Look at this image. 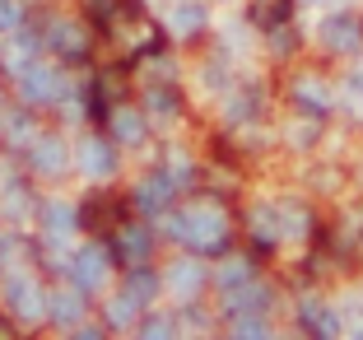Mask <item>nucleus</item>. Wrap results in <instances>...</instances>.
<instances>
[{
    "label": "nucleus",
    "mask_w": 363,
    "mask_h": 340,
    "mask_svg": "<svg viewBox=\"0 0 363 340\" xmlns=\"http://www.w3.org/2000/svg\"><path fill=\"white\" fill-rule=\"evenodd\" d=\"M112 261H121V266H145L150 261V229L145 224H121L117 234H112Z\"/></svg>",
    "instance_id": "4"
},
{
    "label": "nucleus",
    "mask_w": 363,
    "mask_h": 340,
    "mask_svg": "<svg viewBox=\"0 0 363 340\" xmlns=\"http://www.w3.org/2000/svg\"><path fill=\"white\" fill-rule=\"evenodd\" d=\"M247 280H257L252 261H242V256H228L224 266H219V275H214V285H219V294H224V289H238V285H247Z\"/></svg>",
    "instance_id": "24"
},
{
    "label": "nucleus",
    "mask_w": 363,
    "mask_h": 340,
    "mask_svg": "<svg viewBox=\"0 0 363 340\" xmlns=\"http://www.w3.org/2000/svg\"><path fill=\"white\" fill-rule=\"evenodd\" d=\"M28 256H33V247L23 238H0V275H14Z\"/></svg>",
    "instance_id": "25"
},
{
    "label": "nucleus",
    "mask_w": 363,
    "mask_h": 340,
    "mask_svg": "<svg viewBox=\"0 0 363 340\" xmlns=\"http://www.w3.org/2000/svg\"><path fill=\"white\" fill-rule=\"evenodd\" d=\"M205 79H210V89H224V84H228V75H224V65H210V75H205Z\"/></svg>",
    "instance_id": "32"
},
{
    "label": "nucleus",
    "mask_w": 363,
    "mask_h": 340,
    "mask_svg": "<svg viewBox=\"0 0 363 340\" xmlns=\"http://www.w3.org/2000/svg\"><path fill=\"white\" fill-rule=\"evenodd\" d=\"M140 331L154 340H168L172 331H177V317H168V312H150V317H140Z\"/></svg>",
    "instance_id": "29"
},
{
    "label": "nucleus",
    "mask_w": 363,
    "mask_h": 340,
    "mask_svg": "<svg viewBox=\"0 0 363 340\" xmlns=\"http://www.w3.org/2000/svg\"><path fill=\"white\" fill-rule=\"evenodd\" d=\"M65 159H70V149H65L56 136H33L28 140V163H33V172L56 177V172L65 168Z\"/></svg>",
    "instance_id": "11"
},
{
    "label": "nucleus",
    "mask_w": 363,
    "mask_h": 340,
    "mask_svg": "<svg viewBox=\"0 0 363 340\" xmlns=\"http://www.w3.org/2000/svg\"><path fill=\"white\" fill-rule=\"evenodd\" d=\"M298 322L308 336H340V317L331 312V303H321V298H303L298 303Z\"/></svg>",
    "instance_id": "13"
},
{
    "label": "nucleus",
    "mask_w": 363,
    "mask_h": 340,
    "mask_svg": "<svg viewBox=\"0 0 363 340\" xmlns=\"http://www.w3.org/2000/svg\"><path fill=\"white\" fill-rule=\"evenodd\" d=\"M79 168H84L94 182H107L112 172H117V154H112L107 140H89V145L79 149Z\"/></svg>",
    "instance_id": "16"
},
{
    "label": "nucleus",
    "mask_w": 363,
    "mask_h": 340,
    "mask_svg": "<svg viewBox=\"0 0 363 340\" xmlns=\"http://www.w3.org/2000/svg\"><path fill=\"white\" fill-rule=\"evenodd\" d=\"M121 294H126L135 308H145V303L159 294V275H154L150 266H126V289H121Z\"/></svg>",
    "instance_id": "17"
},
{
    "label": "nucleus",
    "mask_w": 363,
    "mask_h": 340,
    "mask_svg": "<svg viewBox=\"0 0 363 340\" xmlns=\"http://www.w3.org/2000/svg\"><path fill=\"white\" fill-rule=\"evenodd\" d=\"M43 224H47V234H52V238H65L70 229H79V210H70L65 201H52L43 210Z\"/></svg>",
    "instance_id": "23"
},
{
    "label": "nucleus",
    "mask_w": 363,
    "mask_h": 340,
    "mask_svg": "<svg viewBox=\"0 0 363 340\" xmlns=\"http://www.w3.org/2000/svg\"><path fill=\"white\" fill-rule=\"evenodd\" d=\"M168 28L177 33V38H196V33L205 28V10L196 5V0H177L168 14Z\"/></svg>",
    "instance_id": "18"
},
{
    "label": "nucleus",
    "mask_w": 363,
    "mask_h": 340,
    "mask_svg": "<svg viewBox=\"0 0 363 340\" xmlns=\"http://www.w3.org/2000/svg\"><path fill=\"white\" fill-rule=\"evenodd\" d=\"M168 285L177 289L182 298H196V294H201V285H205V270L196 266V261H177L172 275H168Z\"/></svg>",
    "instance_id": "22"
},
{
    "label": "nucleus",
    "mask_w": 363,
    "mask_h": 340,
    "mask_svg": "<svg viewBox=\"0 0 363 340\" xmlns=\"http://www.w3.org/2000/svg\"><path fill=\"white\" fill-rule=\"evenodd\" d=\"M10 28H19V5H14V0H0V38Z\"/></svg>",
    "instance_id": "31"
},
{
    "label": "nucleus",
    "mask_w": 363,
    "mask_h": 340,
    "mask_svg": "<svg viewBox=\"0 0 363 340\" xmlns=\"http://www.w3.org/2000/svg\"><path fill=\"white\" fill-rule=\"evenodd\" d=\"M350 84H354V89H363V65H359V70H354V79H350Z\"/></svg>",
    "instance_id": "33"
},
{
    "label": "nucleus",
    "mask_w": 363,
    "mask_h": 340,
    "mask_svg": "<svg viewBox=\"0 0 363 340\" xmlns=\"http://www.w3.org/2000/svg\"><path fill=\"white\" fill-rule=\"evenodd\" d=\"M47 317L56 327H79L84 322V298H79V285L75 289H61V294H47Z\"/></svg>",
    "instance_id": "14"
},
{
    "label": "nucleus",
    "mask_w": 363,
    "mask_h": 340,
    "mask_svg": "<svg viewBox=\"0 0 363 340\" xmlns=\"http://www.w3.org/2000/svg\"><path fill=\"white\" fill-rule=\"evenodd\" d=\"M294 107H298L303 117L321 121L326 112H331V94H326L317 79H294Z\"/></svg>",
    "instance_id": "15"
},
{
    "label": "nucleus",
    "mask_w": 363,
    "mask_h": 340,
    "mask_svg": "<svg viewBox=\"0 0 363 340\" xmlns=\"http://www.w3.org/2000/svg\"><path fill=\"white\" fill-rule=\"evenodd\" d=\"M107 256H112V252H107V247H98V243L94 247H79L75 261H70V280H75L79 289H98L107 280V266H112Z\"/></svg>",
    "instance_id": "7"
},
{
    "label": "nucleus",
    "mask_w": 363,
    "mask_h": 340,
    "mask_svg": "<svg viewBox=\"0 0 363 340\" xmlns=\"http://www.w3.org/2000/svg\"><path fill=\"white\" fill-rule=\"evenodd\" d=\"M168 234L191 252H224L228 247V219L214 205H186L182 214H172Z\"/></svg>",
    "instance_id": "1"
},
{
    "label": "nucleus",
    "mask_w": 363,
    "mask_h": 340,
    "mask_svg": "<svg viewBox=\"0 0 363 340\" xmlns=\"http://www.w3.org/2000/svg\"><path fill=\"white\" fill-rule=\"evenodd\" d=\"M252 117H261V89L257 84L238 89V94L228 98V121H233V126H242V121H252Z\"/></svg>",
    "instance_id": "20"
},
{
    "label": "nucleus",
    "mask_w": 363,
    "mask_h": 340,
    "mask_svg": "<svg viewBox=\"0 0 363 340\" xmlns=\"http://www.w3.org/2000/svg\"><path fill=\"white\" fill-rule=\"evenodd\" d=\"M130 317H135V303H130L126 294H121L117 303H107V327H130Z\"/></svg>",
    "instance_id": "30"
},
{
    "label": "nucleus",
    "mask_w": 363,
    "mask_h": 340,
    "mask_svg": "<svg viewBox=\"0 0 363 340\" xmlns=\"http://www.w3.org/2000/svg\"><path fill=\"white\" fill-rule=\"evenodd\" d=\"M38 47H43V33H38V28H23L14 43H5V47H0V65H5V75H14V79H19V75L33 65Z\"/></svg>",
    "instance_id": "10"
},
{
    "label": "nucleus",
    "mask_w": 363,
    "mask_h": 340,
    "mask_svg": "<svg viewBox=\"0 0 363 340\" xmlns=\"http://www.w3.org/2000/svg\"><path fill=\"white\" fill-rule=\"evenodd\" d=\"M252 238H257L261 247H270V243H279V205H257L252 210Z\"/></svg>",
    "instance_id": "19"
},
{
    "label": "nucleus",
    "mask_w": 363,
    "mask_h": 340,
    "mask_svg": "<svg viewBox=\"0 0 363 340\" xmlns=\"http://www.w3.org/2000/svg\"><path fill=\"white\" fill-rule=\"evenodd\" d=\"M107 136L117 140V145H140V140H145V112L117 103L107 112Z\"/></svg>",
    "instance_id": "12"
},
{
    "label": "nucleus",
    "mask_w": 363,
    "mask_h": 340,
    "mask_svg": "<svg viewBox=\"0 0 363 340\" xmlns=\"http://www.w3.org/2000/svg\"><path fill=\"white\" fill-rule=\"evenodd\" d=\"M294 14V0H252V23L257 28H279Z\"/></svg>",
    "instance_id": "21"
},
{
    "label": "nucleus",
    "mask_w": 363,
    "mask_h": 340,
    "mask_svg": "<svg viewBox=\"0 0 363 340\" xmlns=\"http://www.w3.org/2000/svg\"><path fill=\"white\" fill-rule=\"evenodd\" d=\"M0 336H10V322H0Z\"/></svg>",
    "instance_id": "34"
},
{
    "label": "nucleus",
    "mask_w": 363,
    "mask_h": 340,
    "mask_svg": "<svg viewBox=\"0 0 363 340\" xmlns=\"http://www.w3.org/2000/svg\"><path fill=\"white\" fill-rule=\"evenodd\" d=\"M224 317H242V312H270V289L257 285V280H247L238 289H224Z\"/></svg>",
    "instance_id": "9"
},
{
    "label": "nucleus",
    "mask_w": 363,
    "mask_h": 340,
    "mask_svg": "<svg viewBox=\"0 0 363 340\" xmlns=\"http://www.w3.org/2000/svg\"><path fill=\"white\" fill-rule=\"evenodd\" d=\"M5 303H10V312H14L19 322H38V317H47V294L38 289V280L23 275V270L5 275Z\"/></svg>",
    "instance_id": "2"
},
{
    "label": "nucleus",
    "mask_w": 363,
    "mask_h": 340,
    "mask_svg": "<svg viewBox=\"0 0 363 340\" xmlns=\"http://www.w3.org/2000/svg\"><path fill=\"white\" fill-rule=\"evenodd\" d=\"M182 187H177V177H172L168 168H159V172H150V177H140V187H135V205L145 214H159V210H168L172 205V196H177Z\"/></svg>",
    "instance_id": "6"
},
{
    "label": "nucleus",
    "mask_w": 363,
    "mask_h": 340,
    "mask_svg": "<svg viewBox=\"0 0 363 340\" xmlns=\"http://www.w3.org/2000/svg\"><path fill=\"white\" fill-rule=\"evenodd\" d=\"M279 219H284V224H279V234H284V238H303V234H308V210H303V205H279Z\"/></svg>",
    "instance_id": "28"
},
{
    "label": "nucleus",
    "mask_w": 363,
    "mask_h": 340,
    "mask_svg": "<svg viewBox=\"0 0 363 340\" xmlns=\"http://www.w3.org/2000/svg\"><path fill=\"white\" fill-rule=\"evenodd\" d=\"M47 47H52L61 61H84L89 56V33L70 19H56L52 28H47Z\"/></svg>",
    "instance_id": "8"
},
{
    "label": "nucleus",
    "mask_w": 363,
    "mask_h": 340,
    "mask_svg": "<svg viewBox=\"0 0 363 340\" xmlns=\"http://www.w3.org/2000/svg\"><path fill=\"white\" fill-rule=\"evenodd\" d=\"M14 84H19V98H23V103H56V98H61V89H65V75L52 70V65H28Z\"/></svg>",
    "instance_id": "3"
},
{
    "label": "nucleus",
    "mask_w": 363,
    "mask_h": 340,
    "mask_svg": "<svg viewBox=\"0 0 363 340\" xmlns=\"http://www.w3.org/2000/svg\"><path fill=\"white\" fill-rule=\"evenodd\" d=\"M228 322H233V336H242V340H266L270 336L266 312H242V317H228Z\"/></svg>",
    "instance_id": "27"
},
{
    "label": "nucleus",
    "mask_w": 363,
    "mask_h": 340,
    "mask_svg": "<svg viewBox=\"0 0 363 340\" xmlns=\"http://www.w3.org/2000/svg\"><path fill=\"white\" fill-rule=\"evenodd\" d=\"M150 107H154V117H159V121H172V117L182 112L177 89H172V84H154V89H150Z\"/></svg>",
    "instance_id": "26"
},
{
    "label": "nucleus",
    "mask_w": 363,
    "mask_h": 340,
    "mask_svg": "<svg viewBox=\"0 0 363 340\" xmlns=\"http://www.w3.org/2000/svg\"><path fill=\"white\" fill-rule=\"evenodd\" d=\"M363 43V19L359 14H326L321 19V47L326 52H354Z\"/></svg>",
    "instance_id": "5"
}]
</instances>
